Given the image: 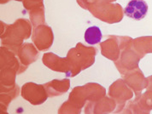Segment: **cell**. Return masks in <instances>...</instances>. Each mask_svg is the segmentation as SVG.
<instances>
[{
	"mask_svg": "<svg viewBox=\"0 0 152 114\" xmlns=\"http://www.w3.org/2000/svg\"><path fill=\"white\" fill-rule=\"evenodd\" d=\"M34 35L33 37L34 42L36 44V46L39 48V50H42V45H43V38H45L48 43L52 44L53 41V35H52V31L51 29L47 26H45V31H44V35H41V33L38 29V27L35 29Z\"/></svg>",
	"mask_w": 152,
	"mask_h": 114,
	"instance_id": "obj_4",
	"label": "cell"
},
{
	"mask_svg": "<svg viewBox=\"0 0 152 114\" xmlns=\"http://www.w3.org/2000/svg\"><path fill=\"white\" fill-rule=\"evenodd\" d=\"M9 0H1V4H5ZM17 1H22V0H17Z\"/></svg>",
	"mask_w": 152,
	"mask_h": 114,
	"instance_id": "obj_6",
	"label": "cell"
},
{
	"mask_svg": "<svg viewBox=\"0 0 152 114\" xmlns=\"http://www.w3.org/2000/svg\"><path fill=\"white\" fill-rule=\"evenodd\" d=\"M84 38L85 41L91 45L99 44L102 39V32L100 28L96 26L88 27L85 32Z\"/></svg>",
	"mask_w": 152,
	"mask_h": 114,
	"instance_id": "obj_5",
	"label": "cell"
},
{
	"mask_svg": "<svg viewBox=\"0 0 152 114\" xmlns=\"http://www.w3.org/2000/svg\"><path fill=\"white\" fill-rule=\"evenodd\" d=\"M110 38L111 40H106L101 44L102 54L105 57L115 61L120 56V50L121 49V44H118L116 40H112V36H110Z\"/></svg>",
	"mask_w": 152,
	"mask_h": 114,
	"instance_id": "obj_2",
	"label": "cell"
},
{
	"mask_svg": "<svg viewBox=\"0 0 152 114\" xmlns=\"http://www.w3.org/2000/svg\"><path fill=\"white\" fill-rule=\"evenodd\" d=\"M148 12V4L144 0H131L124 9V14L136 20L145 18Z\"/></svg>",
	"mask_w": 152,
	"mask_h": 114,
	"instance_id": "obj_1",
	"label": "cell"
},
{
	"mask_svg": "<svg viewBox=\"0 0 152 114\" xmlns=\"http://www.w3.org/2000/svg\"><path fill=\"white\" fill-rule=\"evenodd\" d=\"M132 45L135 50L142 58L145 54L152 52V37H143L132 40Z\"/></svg>",
	"mask_w": 152,
	"mask_h": 114,
	"instance_id": "obj_3",
	"label": "cell"
}]
</instances>
